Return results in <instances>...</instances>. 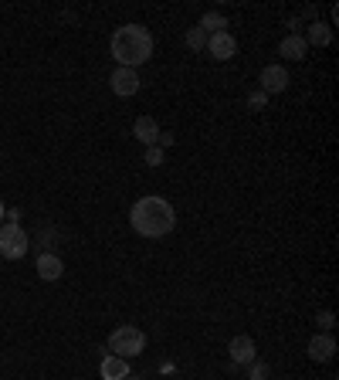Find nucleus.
<instances>
[{"instance_id":"nucleus-1","label":"nucleus","mask_w":339,"mask_h":380,"mask_svg":"<svg viewBox=\"0 0 339 380\" xmlns=\"http://www.w3.org/2000/svg\"><path fill=\"white\" fill-rule=\"evenodd\" d=\"M153 34L143 28V24H123V28L112 31V41H109V51L112 58L119 61V68H139L153 58Z\"/></svg>"},{"instance_id":"nucleus-2","label":"nucleus","mask_w":339,"mask_h":380,"mask_svg":"<svg viewBox=\"0 0 339 380\" xmlns=\"http://www.w3.org/2000/svg\"><path fill=\"white\" fill-rule=\"evenodd\" d=\"M129 224H133V231L143 234V238H163V234H170L173 224H177V211H173V204H170L167 197L150 194V197H139L136 204H133Z\"/></svg>"},{"instance_id":"nucleus-3","label":"nucleus","mask_w":339,"mask_h":380,"mask_svg":"<svg viewBox=\"0 0 339 380\" xmlns=\"http://www.w3.org/2000/svg\"><path fill=\"white\" fill-rule=\"evenodd\" d=\"M146 350V333L139 326H116L109 333V353L112 357H123V360H133Z\"/></svg>"},{"instance_id":"nucleus-4","label":"nucleus","mask_w":339,"mask_h":380,"mask_svg":"<svg viewBox=\"0 0 339 380\" xmlns=\"http://www.w3.org/2000/svg\"><path fill=\"white\" fill-rule=\"evenodd\" d=\"M28 248H31V238H28V231L21 224H11V221L0 224V259L17 261L28 255Z\"/></svg>"},{"instance_id":"nucleus-5","label":"nucleus","mask_w":339,"mask_h":380,"mask_svg":"<svg viewBox=\"0 0 339 380\" xmlns=\"http://www.w3.org/2000/svg\"><path fill=\"white\" fill-rule=\"evenodd\" d=\"M207 55L214 61H228L238 55V38H234L231 31H217V34H207V48H204Z\"/></svg>"},{"instance_id":"nucleus-6","label":"nucleus","mask_w":339,"mask_h":380,"mask_svg":"<svg viewBox=\"0 0 339 380\" xmlns=\"http://www.w3.org/2000/svg\"><path fill=\"white\" fill-rule=\"evenodd\" d=\"M109 85H112V92H116L119 99H133L139 92V85H143V78L136 75V68H116V72L109 75Z\"/></svg>"},{"instance_id":"nucleus-7","label":"nucleus","mask_w":339,"mask_h":380,"mask_svg":"<svg viewBox=\"0 0 339 380\" xmlns=\"http://www.w3.org/2000/svg\"><path fill=\"white\" fill-rule=\"evenodd\" d=\"M258 82H262L258 89H262L265 95H278V92L289 89V82H292V78H289V68H285V65H265Z\"/></svg>"},{"instance_id":"nucleus-8","label":"nucleus","mask_w":339,"mask_h":380,"mask_svg":"<svg viewBox=\"0 0 339 380\" xmlns=\"http://www.w3.org/2000/svg\"><path fill=\"white\" fill-rule=\"evenodd\" d=\"M309 360H316V364H329L333 357H336V340H333V333H316L312 340H309Z\"/></svg>"},{"instance_id":"nucleus-9","label":"nucleus","mask_w":339,"mask_h":380,"mask_svg":"<svg viewBox=\"0 0 339 380\" xmlns=\"http://www.w3.org/2000/svg\"><path fill=\"white\" fill-rule=\"evenodd\" d=\"M228 357H231L234 367H248L251 360H258V350H255V340L251 336H234L231 343H228Z\"/></svg>"},{"instance_id":"nucleus-10","label":"nucleus","mask_w":339,"mask_h":380,"mask_svg":"<svg viewBox=\"0 0 339 380\" xmlns=\"http://www.w3.org/2000/svg\"><path fill=\"white\" fill-rule=\"evenodd\" d=\"M38 275L45 278V282H58L65 275V261L58 255H51V251H41L38 255Z\"/></svg>"},{"instance_id":"nucleus-11","label":"nucleus","mask_w":339,"mask_h":380,"mask_svg":"<svg viewBox=\"0 0 339 380\" xmlns=\"http://www.w3.org/2000/svg\"><path fill=\"white\" fill-rule=\"evenodd\" d=\"M278 55H282V58H289V61H302L309 55L306 38H302V34H285V38H282V45H278Z\"/></svg>"},{"instance_id":"nucleus-12","label":"nucleus","mask_w":339,"mask_h":380,"mask_svg":"<svg viewBox=\"0 0 339 380\" xmlns=\"http://www.w3.org/2000/svg\"><path fill=\"white\" fill-rule=\"evenodd\" d=\"M133 136L143 143V146H156V136H160V122L153 116H139L133 122Z\"/></svg>"},{"instance_id":"nucleus-13","label":"nucleus","mask_w":339,"mask_h":380,"mask_svg":"<svg viewBox=\"0 0 339 380\" xmlns=\"http://www.w3.org/2000/svg\"><path fill=\"white\" fill-rule=\"evenodd\" d=\"M99 374H102V380H126L129 377V360H123V357H102V364H99Z\"/></svg>"},{"instance_id":"nucleus-14","label":"nucleus","mask_w":339,"mask_h":380,"mask_svg":"<svg viewBox=\"0 0 339 380\" xmlns=\"http://www.w3.org/2000/svg\"><path fill=\"white\" fill-rule=\"evenodd\" d=\"M306 45H316V48L333 45V24H326V21H312V24L306 28Z\"/></svg>"},{"instance_id":"nucleus-15","label":"nucleus","mask_w":339,"mask_h":380,"mask_svg":"<svg viewBox=\"0 0 339 380\" xmlns=\"http://www.w3.org/2000/svg\"><path fill=\"white\" fill-rule=\"evenodd\" d=\"M197 28L204 31V34H217V31H228V17L221 14V11H207V14L201 17V24Z\"/></svg>"},{"instance_id":"nucleus-16","label":"nucleus","mask_w":339,"mask_h":380,"mask_svg":"<svg viewBox=\"0 0 339 380\" xmlns=\"http://www.w3.org/2000/svg\"><path fill=\"white\" fill-rule=\"evenodd\" d=\"M187 48H190V51H204V48H207V34H204L201 28H190L187 31Z\"/></svg>"},{"instance_id":"nucleus-17","label":"nucleus","mask_w":339,"mask_h":380,"mask_svg":"<svg viewBox=\"0 0 339 380\" xmlns=\"http://www.w3.org/2000/svg\"><path fill=\"white\" fill-rule=\"evenodd\" d=\"M316 326H319L323 333H333V326H336V313H333V309H319V313H316Z\"/></svg>"},{"instance_id":"nucleus-18","label":"nucleus","mask_w":339,"mask_h":380,"mask_svg":"<svg viewBox=\"0 0 339 380\" xmlns=\"http://www.w3.org/2000/svg\"><path fill=\"white\" fill-rule=\"evenodd\" d=\"M248 377L251 380H268L272 377V367L262 364V360H251V364H248Z\"/></svg>"},{"instance_id":"nucleus-19","label":"nucleus","mask_w":339,"mask_h":380,"mask_svg":"<svg viewBox=\"0 0 339 380\" xmlns=\"http://www.w3.org/2000/svg\"><path fill=\"white\" fill-rule=\"evenodd\" d=\"M265 106H268V95H265L262 89H255L248 95V109H251V112H265Z\"/></svg>"},{"instance_id":"nucleus-20","label":"nucleus","mask_w":339,"mask_h":380,"mask_svg":"<svg viewBox=\"0 0 339 380\" xmlns=\"http://www.w3.org/2000/svg\"><path fill=\"white\" fill-rule=\"evenodd\" d=\"M143 160H146L150 167H160V163H163V150H160V146H146Z\"/></svg>"},{"instance_id":"nucleus-21","label":"nucleus","mask_w":339,"mask_h":380,"mask_svg":"<svg viewBox=\"0 0 339 380\" xmlns=\"http://www.w3.org/2000/svg\"><path fill=\"white\" fill-rule=\"evenodd\" d=\"M156 146H160V150H170V146H173V133L160 129V136H156Z\"/></svg>"},{"instance_id":"nucleus-22","label":"nucleus","mask_w":339,"mask_h":380,"mask_svg":"<svg viewBox=\"0 0 339 380\" xmlns=\"http://www.w3.org/2000/svg\"><path fill=\"white\" fill-rule=\"evenodd\" d=\"M302 17H306L309 24H312V21H319V7H306V11H302ZM302 17H299V21H302Z\"/></svg>"},{"instance_id":"nucleus-23","label":"nucleus","mask_w":339,"mask_h":380,"mask_svg":"<svg viewBox=\"0 0 339 380\" xmlns=\"http://www.w3.org/2000/svg\"><path fill=\"white\" fill-rule=\"evenodd\" d=\"M285 28H289V34H299V28H302V21H299V17H289V21H285Z\"/></svg>"},{"instance_id":"nucleus-24","label":"nucleus","mask_w":339,"mask_h":380,"mask_svg":"<svg viewBox=\"0 0 339 380\" xmlns=\"http://www.w3.org/2000/svg\"><path fill=\"white\" fill-rule=\"evenodd\" d=\"M4 221H11V224H21V207H11V211H7V217H4Z\"/></svg>"},{"instance_id":"nucleus-25","label":"nucleus","mask_w":339,"mask_h":380,"mask_svg":"<svg viewBox=\"0 0 339 380\" xmlns=\"http://www.w3.org/2000/svg\"><path fill=\"white\" fill-rule=\"evenodd\" d=\"M4 217H7V207H4V200H0V224H4Z\"/></svg>"},{"instance_id":"nucleus-26","label":"nucleus","mask_w":339,"mask_h":380,"mask_svg":"<svg viewBox=\"0 0 339 380\" xmlns=\"http://www.w3.org/2000/svg\"><path fill=\"white\" fill-rule=\"evenodd\" d=\"M126 380H139V377H133V374H129V377H126Z\"/></svg>"}]
</instances>
